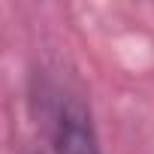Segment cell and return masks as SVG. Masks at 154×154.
I'll list each match as a JSON object with an SVG mask.
<instances>
[{"label": "cell", "mask_w": 154, "mask_h": 154, "mask_svg": "<svg viewBox=\"0 0 154 154\" xmlns=\"http://www.w3.org/2000/svg\"><path fill=\"white\" fill-rule=\"evenodd\" d=\"M54 154H103L100 139L91 121V112L82 100H66L54 118Z\"/></svg>", "instance_id": "cell-1"}]
</instances>
